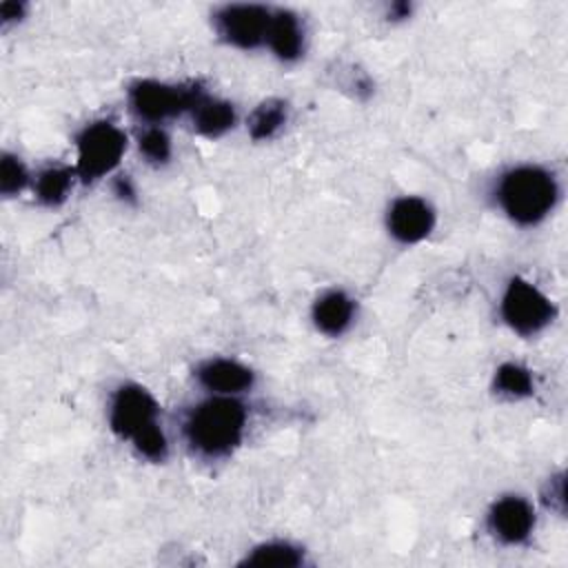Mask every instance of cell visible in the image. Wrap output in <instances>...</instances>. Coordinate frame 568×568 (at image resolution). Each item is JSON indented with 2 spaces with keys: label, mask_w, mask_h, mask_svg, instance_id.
Masks as SVG:
<instances>
[{
  "label": "cell",
  "mask_w": 568,
  "mask_h": 568,
  "mask_svg": "<svg viewBox=\"0 0 568 568\" xmlns=\"http://www.w3.org/2000/svg\"><path fill=\"white\" fill-rule=\"evenodd\" d=\"M193 379L209 395L244 397L253 390L257 375L248 364L237 357L211 355L195 364Z\"/></svg>",
  "instance_id": "10"
},
{
  "label": "cell",
  "mask_w": 568,
  "mask_h": 568,
  "mask_svg": "<svg viewBox=\"0 0 568 568\" xmlns=\"http://www.w3.org/2000/svg\"><path fill=\"white\" fill-rule=\"evenodd\" d=\"M490 388L501 399L521 402L535 395L537 382H535V373L526 364L506 359L495 366L490 377Z\"/></svg>",
  "instance_id": "17"
},
{
  "label": "cell",
  "mask_w": 568,
  "mask_h": 568,
  "mask_svg": "<svg viewBox=\"0 0 568 568\" xmlns=\"http://www.w3.org/2000/svg\"><path fill=\"white\" fill-rule=\"evenodd\" d=\"M291 106L284 98H264L246 115V133L253 142H268L277 138L288 124Z\"/></svg>",
  "instance_id": "16"
},
{
  "label": "cell",
  "mask_w": 568,
  "mask_h": 568,
  "mask_svg": "<svg viewBox=\"0 0 568 568\" xmlns=\"http://www.w3.org/2000/svg\"><path fill=\"white\" fill-rule=\"evenodd\" d=\"M131 450L144 459V462H153V464H162L169 457L171 444L166 437V430L162 426V419L155 424H149L146 428H142L138 435L131 437L129 442Z\"/></svg>",
  "instance_id": "20"
},
{
  "label": "cell",
  "mask_w": 568,
  "mask_h": 568,
  "mask_svg": "<svg viewBox=\"0 0 568 568\" xmlns=\"http://www.w3.org/2000/svg\"><path fill=\"white\" fill-rule=\"evenodd\" d=\"M537 526L532 501L519 493H506L490 501L486 510V528L490 537L508 548L530 541Z\"/></svg>",
  "instance_id": "9"
},
{
  "label": "cell",
  "mask_w": 568,
  "mask_h": 568,
  "mask_svg": "<svg viewBox=\"0 0 568 568\" xmlns=\"http://www.w3.org/2000/svg\"><path fill=\"white\" fill-rule=\"evenodd\" d=\"M437 226V211L428 197L417 193L395 195L384 211V229L399 246L426 242Z\"/></svg>",
  "instance_id": "8"
},
{
  "label": "cell",
  "mask_w": 568,
  "mask_h": 568,
  "mask_svg": "<svg viewBox=\"0 0 568 568\" xmlns=\"http://www.w3.org/2000/svg\"><path fill=\"white\" fill-rule=\"evenodd\" d=\"M135 146L140 158L149 166H166L173 160V140L164 124H142L135 135Z\"/></svg>",
  "instance_id": "18"
},
{
  "label": "cell",
  "mask_w": 568,
  "mask_h": 568,
  "mask_svg": "<svg viewBox=\"0 0 568 568\" xmlns=\"http://www.w3.org/2000/svg\"><path fill=\"white\" fill-rule=\"evenodd\" d=\"M541 504L557 513L559 517L566 513V475L564 470H557L552 473L544 486H541Z\"/></svg>",
  "instance_id": "21"
},
{
  "label": "cell",
  "mask_w": 568,
  "mask_h": 568,
  "mask_svg": "<svg viewBox=\"0 0 568 568\" xmlns=\"http://www.w3.org/2000/svg\"><path fill=\"white\" fill-rule=\"evenodd\" d=\"M33 173L29 171L27 162L11 151H2L0 155V193L2 197H18L27 189L31 191Z\"/></svg>",
  "instance_id": "19"
},
{
  "label": "cell",
  "mask_w": 568,
  "mask_h": 568,
  "mask_svg": "<svg viewBox=\"0 0 568 568\" xmlns=\"http://www.w3.org/2000/svg\"><path fill=\"white\" fill-rule=\"evenodd\" d=\"M75 173L82 184H95L100 180L113 178L126 155L129 135L126 131L109 120L98 118L87 122L75 133Z\"/></svg>",
  "instance_id": "3"
},
{
  "label": "cell",
  "mask_w": 568,
  "mask_h": 568,
  "mask_svg": "<svg viewBox=\"0 0 568 568\" xmlns=\"http://www.w3.org/2000/svg\"><path fill=\"white\" fill-rule=\"evenodd\" d=\"M497 313L510 333L535 337L557 320V304L528 277L510 275L501 286Z\"/></svg>",
  "instance_id": "5"
},
{
  "label": "cell",
  "mask_w": 568,
  "mask_h": 568,
  "mask_svg": "<svg viewBox=\"0 0 568 568\" xmlns=\"http://www.w3.org/2000/svg\"><path fill=\"white\" fill-rule=\"evenodd\" d=\"M78 182L80 180H78V173H75L73 166H69V164H49V166L40 169L38 173H33L31 193H33V200L40 206L58 209L71 197Z\"/></svg>",
  "instance_id": "14"
},
{
  "label": "cell",
  "mask_w": 568,
  "mask_h": 568,
  "mask_svg": "<svg viewBox=\"0 0 568 568\" xmlns=\"http://www.w3.org/2000/svg\"><path fill=\"white\" fill-rule=\"evenodd\" d=\"M413 16V4L408 2H390L386 7V20L390 22H404V20H410Z\"/></svg>",
  "instance_id": "24"
},
{
  "label": "cell",
  "mask_w": 568,
  "mask_h": 568,
  "mask_svg": "<svg viewBox=\"0 0 568 568\" xmlns=\"http://www.w3.org/2000/svg\"><path fill=\"white\" fill-rule=\"evenodd\" d=\"M306 564V550L291 539H264L253 544L237 566L248 568H300Z\"/></svg>",
  "instance_id": "15"
},
{
  "label": "cell",
  "mask_w": 568,
  "mask_h": 568,
  "mask_svg": "<svg viewBox=\"0 0 568 568\" xmlns=\"http://www.w3.org/2000/svg\"><path fill=\"white\" fill-rule=\"evenodd\" d=\"M273 7L257 2H226L211 11L213 33L237 51H257L266 44Z\"/></svg>",
  "instance_id": "7"
},
{
  "label": "cell",
  "mask_w": 568,
  "mask_h": 568,
  "mask_svg": "<svg viewBox=\"0 0 568 568\" xmlns=\"http://www.w3.org/2000/svg\"><path fill=\"white\" fill-rule=\"evenodd\" d=\"M357 317V302L344 288H326L311 304V324L324 337H342Z\"/></svg>",
  "instance_id": "12"
},
{
  "label": "cell",
  "mask_w": 568,
  "mask_h": 568,
  "mask_svg": "<svg viewBox=\"0 0 568 568\" xmlns=\"http://www.w3.org/2000/svg\"><path fill=\"white\" fill-rule=\"evenodd\" d=\"M162 419V406L153 390L140 382H120L106 402V426L120 442H131L149 424Z\"/></svg>",
  "instance_id": "6"
},
{
  "label": "cell",
  "mask_w": 568,
  "mask_h": 568,
  "mask_svg": "<svg viewBox=\"0 0 568 568\" xmlns=\"http://www.w3.org/2000/svg\"><path fill=\"white\" fill-rule=\"evenodd\" d=\"M495 209L515 226L532 229L546 222L561 200L557 173L539 162H517L497 173L490 186Z\"/></svg>",
  "instance_id": "2"
},
{
  "label": "cell",
  "mask_w": 568,
  "mask_h": 568,
  "mask_svg": "<svg viewBox=\"0 0 568 568\" xmlns=\"http://www.w3.org/2000/svg\"><path fill=\"white\" fill-rule=\"evenodd\" d=\"M248 433V406L242 397L209 395L191 404L180 419L189 450L206 462L231 457Z\"/></svg>",
  "instance_id": "1"
},
{
  "label": "cell",
  "mask_w": 568,
  "mask_h": 568,
  "mask_svg": "<svg viewBox=\"0 0 568 568\" xmlns=\"http://www.w3.org/2000/svg\"><path fill=\"white\" fill-rule=\"evenodd\" d=\"M186 118L193 133H197L204 140H220L226 133H231L240 122L237 106L226 98L211 95L209 91H204L197 98Z\"/></svg>",
  "instance_id": "13"
},
{
  "label": "cell",
  "mask_w": 568,
  "mask_h": 568,
  "mask_svg": "<svg viewBox=\"0 0 568 568\" xmlns=\"http://www.w3.org/2000/svg\"><path fill=\"white\" fill-rule=\"evenodd\" d=\"M27 13H29L27 2H16V0L0 2V24H2V29L20 24L27 18Z\"/></svg>",
  "instance_id": "23"
},
{
  "label": "cell",
  "mask_w": 568,
  "mask_h": 568,
  "mask_svg": "<svg viewBox=\"0 0 568 568\" xmlns=\"http://www.w3.org/2000/svg\"><path fill=\"white\" fill-rule=\"evenodd\" d=\"M111 193L122 204H135L138 202V186L131 180V175H126V173H115L111 178Z\"/></svg>",
  "instance_id": "22"
},
{
  "label": "cell",
  "mask_w": 568,
  "mask_h": 568,
  "mask_svg": "<svg viewBox=\"0 0 568 568\" xmlns=\"http://www.w3.org/2000/svg\"><path fill=\"white\" fill-rule=\"evenodd\" d=\"M206 89L191 82H166L160 78H135L126 87V106L140 124H164L186 118Z\"/></svg>",
  "instance_id": "4"
},
{
  "label": "cell",
  "mask_w": 568,
  "mask_h": 568,
  "mask_svg": "<svg viewBox=\"0 0 568 568\" xmlns=\"http://www.w3.org/2000/svg\"><path fill=\"white\" fill-rule=\"evenodd\" d=\"M308 44V33L304 18L288 7H273L268 31H266V44L268 53L280 64H297Z\"/></svg>",
  "instance_id": "11"
}]
</instances>
